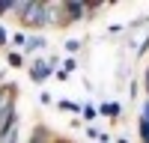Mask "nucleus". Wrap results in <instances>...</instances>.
<instances>
[{
  "label": "nucleus",
  "mask_w": 149,
  "mask_h": 143,
  "mask_svg": "<svg viewBox=\"0 0 149 143\" xmlns=\"http://www.w3.org/2000/svg\"><path fill=\"white\" fill-rule=\"evenodd\" d=\"M18 24H24V30H45V0H27Z\"/></svg>",
  "instance_id": "obj_1"
},
{
  "label": "nucleus",
  "mask_w": 149,
  "mask_h": 143,
  "mask_svg": "<svg viewBox=\"0 0 149 143\" xmlns=\"http://www.w3.org/2000/svg\"><path fill=\"white\" fill-rule=\"evenodd\" d=\"M60 6H63V15H66V27H72V24H81L84 18H90L86 0H60Z\"/></svg>",
  "instance_id": "obj_2"
},
{
  "label": "nucleus",
  "mask_w": 149,
  "mask_h": 143,
  "mask_svg": "<svg viewBox=\"0 0 149 143\" xmlns=\"http://www.w3.org/2000/svg\"><path fill=\"white\" fill-rule=\"evenodd\" d=\"M45 27H66V15H63V6L51 0H45Z\"/></svg>",
  "instance_id": "obj_3"
},
{
  "label": "nucleus",
  "mask_w": 149,
  "mask_h": 143,
  "mask_svg": "<svg viewBox=\"0 0 149 143\" xmlns=\"http://www.w3.org/2000/svg\"><path fill=\"white\" fill-rule=\"evenodd\" d=\"M27 75H30V81H33V83H45L48 78L54 75V69L48 66L45 60H33V63H30V69H27Z\"/></svg>",
  "instance_id": "obj_4"
},
{
  "label": "nucleus",
  "mask_w": 149,
  "mask_h": 143,
  "mask_svg": "<svg viewBox=\"0 0 149 143\" xmlns=\"http://www.w3.org/2000/svg\"><path fill=\"white\" fill-rule=\"evenodd\" d=\"M54 140H57V134H54V131L48 128L45 122H39V125L30 128V137L21 140V143H54Z\"/></svg>",
  "instance_id": "obj_5"
},
{
  "label": "nucleus",
  "mask_w": 149,
  "mask_h": 143,
  "mask_svg": "<svg viewBox=\"0 0 149 143\" xmlns=\"http://www.w3.org/2000/svg\"><path fill=\"white\" fill-rule=\"evenodd\" d=\"M98 116H107L110 122H116V119L122 116V104H119V101H104V104H98Z\"/></svg>",
  "instance_id": "obj_6"
},
{
  "label": "nucleus",
  "mask_w": 149,
  "mask_h": 143,
  "mask_svg": "<svg viewBox=\"0 0 149 143\" xmlns=\"http://www.w3.org/2000/svg\"><path fill=\"white\" fill-rule=\"evenodd\" d=\"M42 48H48V39L39 33V36H27V45H24V54H36V51H42Z\"/></svg>",
  "instance_id": "obj_7"
},
{
  "label": "nucleus",
  "mask_w": 149,
  "mask_h": 143,
  "mask_svg": "<svg viewBox=\"0 0 149 143\" xmlns=\"http://www.w3.org/2000/svg\"><path fill=\"white\" fill-rule=\"evenodd\" d=\"M81 119H86V125H90L93 119H98V107L95 104H84L81 107Z\"/></svg>",
  "instance_id": "obj_8"
},
{
  "label": "nucleus",
  "mask_w": 149,
  "mask_h": 143,
  "mask_svg": "<svg viewBox=\"0 0 149 143\" xmlns=\"http://www.w3.org/2000/svg\"><path fill=\"white\" fill-rule=\"evenodd\" d=\"M6 63H9L12 69H21V66H24V54H18V51H9V54H6Z\"/></svg>",
  "instance_id": "obj_9"
},
{
  "label": "nucleus",
  "mask_w": 149,
  "mask_h": 143,
  "mask_svg": "<svg viewBox=\"0 0 149 143\" xmlns=\"http://www.w3.org/2000/svg\"><path fill=\"white\" fill-rule=\"evenodd\" d=\"M9 42L18 45V48H24V45H27V33H21V30L18 33H9Z\"/></svg>",
  "instance_id": "obj_10"
},
{
  "label": "nucleus",
  "mask_w": 149,
  "mask_h": 143,
  "mask_svg": "<svg viewBox=\"0 0 149 143\" xmlns=\"http://www.w3.org/2000/svg\"><path fill=\"white\" fill-rule=\"evenodd\" d=\"M60 110H69V113H81V104L78 101H57Z\"/></svg>",
  "instance_id": "obj_11"
},
{
  "label": "nucleus",
  "mask_w": 149,
  "mask_h": 143,
  "mask_svg": "<svg viewBox=\"0 0 149 143\" xmlns=\"http://www.w3.org/2000/svg\"><path fill=\"white\" fill-rule=\"evenodd\" d=\"M63 48H66L69 54H78V51H81V42H78V39H69V42H66Z\"/></svg>",
  "instance_id": "obj_12"
},
{
  "label": "nucleus",
  "mask_w": 149,
  "mask_h": 143,
  "mask_svg": "<svg viewBox=\"0 0 149 143\" xmlns=\"http://www.w3.org/2000/svg\"><path fill=\"white\" fill-rule=\"evenodd\" d=\"M12 12V0H0V15H9Z\"/></svg>",
  "instance_id": "obj_13"
},
{
  "label": "nucleus",
  "mask_w": 149,
  "mask_h": 143,
  "mask_svg": "<svg viewBox=\"0 0 149 143\" xmlns=\"http://www.w3.org/2000/svg\"><path fill=\"white\" fill-rule=\"evenodd\" d=\"M140 119H143V122H149V99H146L143 107H140Z\"/></svg>",
  "instance_id": "obj_14"
},
{
  "label": "nucleus",
  "mask_w": 149,
  "mask_h": 143,
  "mask_svg": "<svg viewBox=\"0 0 149 143\" xmlns=\"http://www.w3.org/2000/svg\"><path fill=\"white\" fill-rule=\"evenodd\" d=\"M9 45V33L3 30V24H0V48H6Z\"/></svg>",
  "instance_id": "obj_15"
},
{
  "label": "nucleus",
  "mask_w": 149,
  "mask_h": 143,
  "mask_svg": "<svg viewBox=\"0 0 149 143\" xmlns=\"http://www.w3.org/2000/svg\"><path fill=\"white\" fill-rule=\"evenodd\" d=\"M149 51V33L143 36V42H140V48H137V54H146Z\"/></svg>",
  "instance_id": "obj_16"
},
{
  "label": "nucleus",
  "mask_w": 149,
  "mask_h": 143,
  "mask_svg": "<svg viewBox=\"0 0 149 143\" xmlns=\"http://www.w3.org/2000/svg\"><path fill=\"white\" fill-rule=\"evenodd\" d=\"M143 87H146V99H149V66H146V72H143Z\"/></svg>",
  "instance_id": "obj_17"
},
{
  "label": "nucleus",
  "mask_w": 149,
  "mask_h": 143,
  "mask_svg": "<svg viewBox=\"0 0 149 143\" xmlns=\"http://www.w3.org/2000/svg\"><path fill=\"white\" fill-rule=\"evenodd\" d=\"M39 101H42V104H51L54 99H51V92H42V95H39Z\"/></svg>",
  "instance_id": "obj_18"
},
{
  "label": "nucleus",
  "mask_w": 149,
  "mask_h": 143,
  "mask_svg": "<svg viewBox=\"0 0 149 143\" xmlns=\"http://www.w3.org/2000/svg\"><path fill=\"white\" fill-rule=\"evenodd\" d=\"M86 137H98V128L95 125H86Z\"/></svg>",
  "instance_id": "obj_19"
},
{
  "label": "nucleus",
  "mask_w": 149,
  "mask_h": 143,
  "mask_svg": "<svg viewBox=\"0 0 149 143\" xmlns=\"http://www.w3.org/2000/svg\"><path fill=\"white\" fill-rule=\"evenodd\" d=\"M54 143H74V140H69V137H57Z\"/></svg>",
  "instance_id": "obj_20"
},
{
  "label": "nucleus",
  "mask_w": 149,
  "mask_h": 143,
  "mask_svg": "<svg viewBox=\"0 0 149 143\" xmlns=\"http://www.w3.org/2000/svg\"><path fill=\"white\" fill-rule=\"evenodd\" d=\"M116 143H128V140H125V137H119V140H116Z\"/></svg>",
  "instance_id": "obj_21"
}]
</instances>
